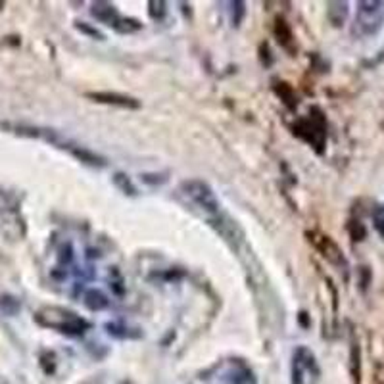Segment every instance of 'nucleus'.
<instances>
[{"label": "nucleus", "mask_w": 384, "mask_h": 384, "mask_svg": "<svg viewBox=\"0 0 384 384\" xmlns=\"http://www.w3.org/2000/svg\"><path fill=\"white\" fill-rule=\"evenodd\" d=\"M37 321L45 327L61 330V332H71V334H79V332H83V329L89 327L87 321H83L81 317H77L75 313L66 311V309H60V307L40 309L37 313Z\"/></svg>", "instance_id": "obj_1"}, {"label": "nucleus", "mask_w": 384, "mask_h": 384, "mask_svg": "<svg viewBox=\"0 0 384 384\" xmlns=\"http://www.w3.org/2000/svg\"><path fill=\"white\" fill-rule=\"evenodd\" d=\"M183 191L194 206L202 207L206 214L219 215V202H217L215 194L206 183L196 181V179L186 181V183H183Z\"/></svg>", "instance_id": "obj_2"}, {"label": "nucleus", "mask_w": 384, "mask_h": 384, "mask_svg": "<svg viewBox=\"0 0 384 384\" xmlns=\"http://www.w3.org/2000/svg\"><path fill=\"white\" fill-rule=\"evenodd\" d=\"M384 20V4L383 2H360L357 10V27L363 35L375 33Z\"/></svg>", "instance_id": "obj_3"}, {"label": "nucleus", "mask_w": 384, "mask_h": 384, "mask_svg": "<svg viewBox=\"0 0 384 384\" xmlns=\"http://www.w3.org/2000/svg\"><path fill=\"white\" fill-rule=\"evenodd\" d=\"M91 98L98 100V102H106V104H117V106L125 108H138V102L129 96H121V94H110V92H92L89 94Z\"/></svg>", "instance_id": "obj_4"}, {"label": "nucleus", "mask_w": 384, "mask_h": 384, "mask_svg": "<svg viewBox=\"0 0 384 384\" xmlns=\"http://www.w3.org/2000/svg\"><path fill=\"white\" fill-rule=\"evenodd\" d=\"M92 15L94 17H98L100 22L108 23V25H114L115 27V10L114 6H110V4H94V8H92Z\"/></svg>", "instance_id": "obj_5"}, {"label": "nucleus", "mask_w": 384, "mask_h": 384, "mask_svg": "<svg viewBox=\"0 0 384 384\" xmlns=\"http://www.w3.org/2000/svg\"><path fill=\"white\" fill-rule=\"evenodd\" d=\"M84 302H87V306L91 307V309H102V307H106V304H108V300L104 298V296H102V294H100V292H96V290L89 292V294H87V300H84Z\"/></svg>", "instance_id": "obj_6"}, {"label": "nucleus", "mask_w": 384, "mask_h": 384, "mask_svg": "<svg viewBox=\"0 0 384 384\" xmlns=\"http://www.w3.org/2000/svg\"><path fill=\"white\" fill-rule=\"evenodd\" d=\"M375 227H376V230H378V232H381V235L384 237V209L383 207H378V209L375 212Z\"/></svg>", "instance_id": "obj_7"}]
</instances>
